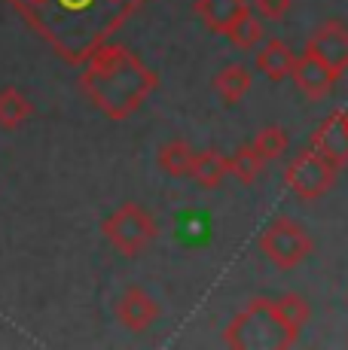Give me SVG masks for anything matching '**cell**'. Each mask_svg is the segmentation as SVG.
Instances as JSON below:
<instances>
[{
	"label": "cell",
	"instance_id": "obj_10",
	"mask_svg": "<svg viewBox=\"0 0 348 350\" xmlns=\"http://www.w3.org/2000/svg\"><path fill=\"white\" fill-rule=\"evenodd\" d=\"M116 320L123 323L129 332H147L153 323L159 320V305L150 293L140 286H129L116 301Z\"/></svg>",
	"mask_w": 348,
	"mask_h": 350
},
{
	"label": "cell",
	"instance_id": "obj_12",
	"mask_svg": "<svg viewBox=\"0 0 348 350\" xmlns=\"http://www.w3.org/2000/svg\"><path fill=\"white\" fill-rule=\"evenodd\" d=\"M293 64H297V55L290 52V46L284 40H266L257 52V70L272 83H281V79L290 77Z\"/></svg>",
	"mask_w": 348,
	"mask_h": 350
},
{
	"label": "cell",
	"instance_id": "obj_20",
	"mask_svg": "<svg viewBox=\"0 0 348 350\" xmlns=\"http://www.w3.org/2000/svg\"><path fill=\"white\" fill-rule=\"evenodd\" d=\"M253 146H257L260 156H263L266 161H272V159H278V156H284V152H287V146H290V137H287L284 128L266 125V128H260V131H257V137H253Z\"/></svg>",
	"mask_w": 348,
	"mask_h": 350
},
{
	"label": "cell",
	"instance_id": "obj_19",
	"mask_svg": "<svg viewBox=\"0 0 348 350\" xmlns=\"http://www.w3.org/2000/svg\"><path fill=\"white\" fill-rule=\"evenodd\" d=\"M275 308H278V314L284 317V323L293 329V332H299V329L309 323L312 317V308H309V301L303 299V295H297V293H287V295H281V299H275Z\"/></svg>",
	"mask_w": 348,
	"mask_h": 350
},
{
	"label": "cell",
	"instance_id": "obj_7",
	"mask_svg": "<svg viewBox=\"0 0 348 350\" xmlns=\"http://www.w3.org/2000/svg\"><path fill=\"white\" fill-rule=\"evenodd\" d=\"M306 49H309L314 58H321L336 77H343L348 70V28L343 22H336V18L321 25V28L309 37V46H306Z\"/></svg>",
	"mask_w": 348,
	"mask_h": 350
},
{
	"label": "cell",
	"instance_id": "obj_14",
	"mask_svg": "<svg viewBox=\"0 0 348 350\" xmlns=\"http://www.w3.org/2000/svg\"><path fill=\"white\" fill-rule=\"evenodd\" d=\"M31 116H34V104H31L16 85L0 89V128L16 131V128H22Z\"/></svg>",
	"mask_w": 348,
	"mask_h": 350
},
{
	"label": "cell",
	"instance_id": "obj_5",
	"mask_svg": "<svg viewBox=\"0 0 348 350\" xmlns=\"http://www.w3.org/2000/svg\"><path fill=\"white\" fill-rule=\"evenodd\" d=\"M260 250H263V256L275 268L290 271V268L303 265V262L309 259L314 244H312L309 232H306L297 219L278 217V219H272L263 232H260Z\"/></svg>",
	"mask_w": 348,
	"mask_h": 350
},
{
	"label": "cell",
	"instance_id": "obj_8",
	"mask_svg": "<svg viewBox=\"0 0 348 350\" xmlns=\"http://www.w3.org/2000/svg\"><path fill=\"white\" fill-rule=\"evenodd\" d=\"M293 85H297V92L303 98L309 100H324L327 95L333 92V85H336V73L330 70L321 58H314L309 49L303 52V55L297 58V64H293V73H290Z\"/></svg>",
	"mask_w": 348,
	"mask_h": 350
},
{
	"label": "cell",
	"instance_id": "obj_4",
	"mask_svg": "<svg viewBox=\"0 0 348 350\" xmlns=\"http://www.w3.org/2000/svg\"><path fill=\"white\" fill-rule=\"evenodd\" d=\"M101 232H104V238L110 241L113 250H119L123 256L132 259V256L144 253L147 247L156 241L159 226L150 211H144L140 204H132L129 201V204H123L119 211H113L110 217L104 219Z\"/></svg>",
	"mask_w": 348,
	"mask_h": 350
},
{
	"label": "cell",
	"instance_id": "obj_13",
	"mask_svg": "<svg viewBox=\"0 0 348 350\" xmlns=\"http://www.w3.org/2000/svg\"><path fill=\"white\" fill-rule=\"evenodd\" d=\"M190 177L196 180L202 189H217L226 177H229V159L217 150H202L192 156Z\"/></svg>",
	"mask_w": 348,
	"mask_h": 350
},
{
	"label": "cell",
	"instance_id": "obj_16",
	"mask_svg": "<svg viewBox=\"0 0 348 350\" xmlns=\"http://www.w3.org/2000/svg\"><path fill=\"white\" fill-rule=\"evenodd\" d=\"M192 156H196V150H192L186 140L174 137L169 144H162V150H159V167H162L169 177H190Z\"/></svg>",
	"mask_w": 348,
	"mask_h": 350
},
{
	"label": "cell",
	"instance_id": "obj_11",
	"mask_svg": "<svg viewBox=\"0 0 348 350\" xmlns=\"http://www.w3.org/2000/svg\"><path fill=\"white\" fill-rule=\"evenodd\" d=\"M196 12L208 31L229 33L232 25L247 12V0H196Z\"/></svg>",
	"mask_w": 348,
	"mask_h": 350
},
{
	"label": "cell",
	"instance_id": "obj_3",
	"mask_svg": "<svg viewBox=\"0 0 348 350\" xmlns=\"http://www.w3.org/2000/svg\"><path fill=\"white\" fill-rule=\"evenodd\" d=\"M297 335L278 314L275 299H253L251 305L226 326L223 341L238 350H260V347H293Z\"/></svg>",
	"mask_w": 348,
	"mask_h": 350
},
{
	"label": "cell",
	"instance_id": "obj_6",
	"mask_svg": "<svg viewBox=\"0 0 348 350\" xmlns=\"http://www.w3.org/2000/svg\"><path fill=\"white\" fill-rule=\"evenodd\" d=\"M336 171H339L336 165H330L324 156H318V152L309 146V150L299 152V156L287 165L284 183L297 198L318 201L321 195H327L333 189V183H336Z\"/></svg>",
	"mask_w": 348,
	"mask_h": 350
},
{
	"label": "cell",
	"instance_id": "obj_21",
	"mask_svg": "<svg viewBox=\"0 0 348 350\" xmlns=\"http://www.w3.org/2000/svg\"><path fill=\"white\" fill-rule=\"evenodd\" d=\"M290 3L293 0H257V12L266 22H281L290 12Z\"/></svg>",
	"mask_w": 348,
	"mask_h": 350
},
{
	"label": "cell",
	"instance_id": "obj_15",
	"mask_svg": "<svg viewBox=\"0 0 348 350\" xmlns=\"http://www.w3.org/2000/svg\"><path fill=\"white\" fill-rule=\"evenodd\" d=\"M251 70L242 64H229L223 67V70L214 77V92L220 95V100L223 104H238L247 92H251Z\"/></svg>",
	"mask_w": 348,
	"mask_h": 350
},
{
	"label": "cell",
	"instance_id": "obj_9",
	"mask_svg": "<svg viewBox=\"0 0 348 350\" xmlns=\"http://www.w3.org/2000/svg\"><path fill=\"white\" fill-rule=\"evenodd\" d=\"M312 150L330 165L343 167L348 161V110H336L312 134Z\"/></svg>",
	"mask_w": 348,
	"mask_h": 350
},
{
	"label": "cell",
	"instance_id": "obj_1",
	"mask_svg": "<svg viewBox=\"0 0 348 350\" xmlns=\"http://www.w3.org/2000/svg\"><path fill=\"white\" fill-rule=\"evenodd\" d=\"M62 62L86 64L147 0H6Z\"/></svg>",
	"mask_w": 348,
	"mask_h": 350
},
{
	"label": "cell",
	"instance_id": "obj_17",
	"mask_svg": "<svg viewBox=\"0 0 348 350\" xmlns=\"http://www.w3.org/2000/svg\"><path fill=\"white\" fill-rule=\"evenodd\" d=\"M263 167H266V159L260 156V150L253 144L238 146V150L229 156V174L245 186H251L253 180L263 174Z\"/></svg>",
	"mask_w": 348,
	"mask_h": 350
},
{
	"label": "cell",
	"instance_id": "obj_2",
	"mask_svg": "<svg viewBox=\"0 0 348 350\" xmlns=\"http://www.w3.org/2000/svg\"><path fill=\"white\" fill-rule=\"evenodd\" d=\"M156 85L159 77L123 43H104L95 55H89L79 73L83 95L113 122L135 116Z\"/></svg>",
	"mask_w": 348,
	"mask_h": 350
},
{
	"label": "cell",
	"instance_id": "obj_18",
	"mask_svg": "<svg viewBox=\"0 0 348 350\" xmlns=\"http://www.w3.org/2000/svg\"><path fill=\"white\" fill-rule=\"evenodd\" d=\"M226 37H229V43L236 46V49L251 52V49H257V46L263 43V37H266V33H263V22H260V18L247 10L245 16L232 25V31L226 33Z\"/></svg>",
	"mask_w": 348,
	"mask_h": 350
}]
</instances>
